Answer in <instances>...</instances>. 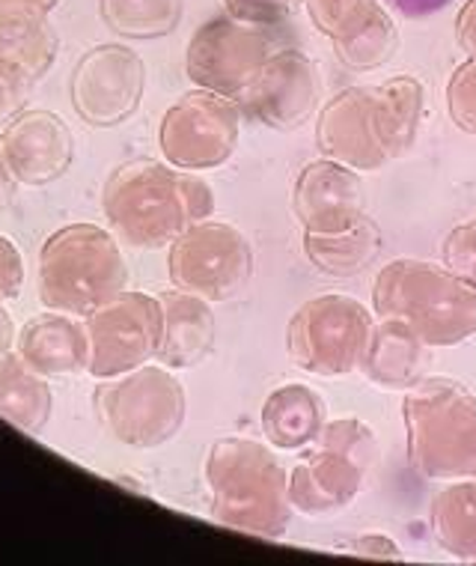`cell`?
<instances>
[{
  "label": "cell",
  "mask_w": 476,
  "mask_h": 566,
  "mask_svg": "<svg viewBox=\"0 0 476 566\" xmlns=\"http://www.w3.org/2000/svg\"><path fill=\"white\" fill-rule=\"evenodd\" d=\"M316 144L321 158L372 174L390 161L381 149L375 123H372V87H349L321 108L316 126Z\"/></svg>",
  "instance_id": "cell-17"
},
{
  "label": "cell",
  "mask_w": 476,
  "mask_h": 566,
  "mask_svg": "<svg viewBox=\"0 0 476 566\" xmlns=\"http://www.w3.org/2000/svg\"><path fill=\"white\" fill-rule=\"evenodd\" d=\"M372 313L351 295H319L292 313L286 349L295 367L334 379L360 370L372 334Z\"/></svg>",
  "instance_id": "cell-8"
},
{
  "label": "cell",
  "mask_w": 476,
  "mask_h": 566,
  "mask_svg": "<svg viewBox=\"0 0 476 566\" xmlns=\"http://www.w3.org/2000/svg\"><path fill=\"white\" fill-rule=\"evenodd\" d=\"M274 51H281L277 28L251 24L224 12L197 28L188 42L186 72L200 90L239 98Z\"/></svg>",
  "instance_id": "cell-9"
},
{
  "label": "cell",
  "mask_w": 476,
  "mask_h": 566,
  "mask_svg": "<svg viewBox=\"0 0 476 566\" xmlns=\"http://www.w3.org/2000/svg\"><path fill=\"white\" fill-rule=\"evenodd\" d=\"M21 283H24V260L15 244L0 235V304L19 298Z\"/></svg>",
  "instance_id": "cell-33"
},
{
  "label": "cell",
  "mask_w": 476,
  "mask_h": 566,
  "mask_svg": "<svg viewBox=\"0 0 476 566\" xmlns=\"http://www.w3.org/2000/svg\"><path fill=\"white\" fill-rule=\"evenodd\" d=\"M409 462L420 478L453 483L476 478V394L435 376L409 388L402 402Z\"/></svg>",
  "instance_id": "cell-4"
},
{
  "label": "cell",
  "mask_w": 476,
  "mask_h": 566,
  "mask_svg": "<svg viewBox=\"0 0 476 566\" xmlns=\"http://www.w3.org/2000/svg\"><path fill=\"white\" fill-rule=\"evenodd\" d=\"M205 483L218 525L263 539H281L289 531V474L272 448L251 439L214 441L205 459Z\"/></svg>",
  "instance_id": "cell-2"
},
{
  "label": "cell",
  "mask_w": 476,
  "mask_h": 566,
  "mask_svg": "<svg viewBox=\"0 0 476 566\" xmlns=\"http://www.w3.org/2000/svg\"><path fill=\"white\" fill-rule=\"evenodd\" d=\"M128 269L114 235L96 224H68L40 254V298L49 311L87 316L126 293Z\"/></svg>",
  "instance_id": "cell-5"
},
{
  "label": "cell",
  "mask_w": 476,
  "mask_h": 566,
  "mask_svg": "<svg viewBox=\"0 0 476 566\" xmlns=\"http://www.w3.org/2000/svg\"><path fill=\"white\" fill-rule=\"evenodd\" d=\"M304 10L319 33L340 45L358 36L384 7L379 0H304Z\"/></svg>",
  "instance_id": "cell-29"
},
{
  "label": "cell",
  "mask_w": 476,
  "mask_h": 566,
  "mask_svg": "<svg viewBox=\"0 0 476 566\" xmlns=\"http://www.w3.org/2000/svg\"><path fill=\"white\" fill-rule=\"evenodd\" d=\"M441 260L449 272L462 277L470 290H476V216L449 230L441 248Z\"/></svg>",
  "instance_id": "cell-31"
},
{
  "label": "cell",
  "mask_w": 476,
  "mask_h": 566,
  "mask_svg": "<svg viewBox=\"0 0 476 566\" xmlns=\"http://www.w3.org/2000/svg\"><path fill=\"white\" fill-rule=\"evenodd\" d=\"M328 423V406L307 385H283L265 400L263 432L277 450H302Z\"/></svg>",
  "instance_id": "cell-23"
},
{
  "label": "cell",
  "mask_w": 476,
  "mask_h": 566,
  "mask_svg": "<svg viewBox=\"0 0 476 566\" xmlns=\"http://www.w3.org/2000/svg\"><path fill=\"white\" fill-rule=\"evenodd\" d=\"M15 188H19V179L12 176L10 165H7V156H3V149H0V212L10 209L12 197H15Z\"/></svg>",
  "instance_id": "cell-38"
},
{
  "label": "cell",
  "mask_w": 476,
  "mask_h": 566,
  "mask_svg": "<svg viewBox=\"0 0 476 566\" xmlns=\"http://www.w3.org/2000/svg\"><path fill=\"white\" fill-rule=\"evenodd\" d=\"M0 149L19 186H49L66 174L75 158L72 132L51 111H21L0 132Z\"/></svg>",
  "instance_id": "cell-16"
},
{
  "label": "cell",
  "mask_w": 476,
  "mask_h": 566,
  "mask_svg": "<svg viewBox=\"0 0 476 566\" xmlns=\"http://www.w3.org/2000/svg\"><path fill=\"white\" fill-rule=\"evenodd\" d=\"M346 548H349L351 555L372 557V560H405L402 548L390 537H384V534H363V537L349 539Z\"/></svg>",
  "instance_id": "cell-35"
},
{
  "label": "cell",
  "mask_w": 476,
  "mask_h": 566,
  "mask_svg": "<svg viewBox=\"0 0 476 566\" xmlns=\"http://www.w3.org/2000/svg\"><path fill=\"white\" fill-rule=\"evenodd\" d=\"M19 355L45 379L78 376L89 370L87 325L60 311L36 316L21 328Z\"/></svg>",
  "instance_id": "cell-18"
},
{
  "label": "cell",
  "mask_w": 476,
  "mask_h": 566,
  "mask_svg": "<svg viewBox=\"0 0 476 566\" xmlns=\"http://www.w3.org/2000/svg\"><path fill=\"white\" fill-rule=\"evenodd\" d=\"M146 66L126 45H96L72 72V105L87 126L110 128L126 123L144 98Z\"/></svg>",
  "instance_id": "cell-13"
},
{
  "label": "cell",
  "mask_w": 476,
  "mask_h": 566,
  "mask_svg": "<svg viewBox=\"0 0 476 566\" xmlns=\"http://www.w3.org/2000/svg\"><path fill=\"white\" fill-rule=\"evenodd\" d=\"M242 135V108L212 90H191L167 111L158 144L167 165L179 170H212L230 161Z\"/></svg>",
  "instance_id": "cell-10"
},
{
  "label": "cell",
  "mask_w": 476,
  "mask_h": 566,
  "mask_svg": "<svg viewBox=\"0 0 476 566\" xmlns=\"http://www.w3.org/2000/svg\"><path fill=\"white\" fill-rule=\"evenodd\" d=\"M292 209L304 233H340L367 216V195L358 170L319 158L304 167L292 188Z\"/></svg>",
  "instance_id": "cell-15"
},
{
  "label": "cell",
  "mask_w": 476,
  "mask_h": 566,
  "mask_svg": "<svg viewBox=\"0 0 476 566\" xmlns=\"http://www.w3.org/2000/svg\"><path fill=\"white\" fill-rule=\"evenodd\" d=\"M60 0H0V7H7V10H28V12H42V15H49L54 7H57Z\"/></svg>",
  "instance_id": "cell-39"
},
{
  "label": "cell",
  "mask_w": 476,
  "mask_h": 566,
  "mask_svg": "<svg viewBox=\"0 0 476 566\" xmlns=\"http://www.w3.org/2000/svg\"><path fill=\"white\" fill-rule=\"evenodd\" d=\"M89 376L117 379L123 373L158 358L161 346V302L146 293H119L87 313Z\"/></svg>",
  "instance_id": "cell-12"
},
{
  "label": "cell",
  "mask_w": 476,
  "mask_h": 566,
  "mask_svg": "<svg viewBox=\"0 0 476 566\" xmlns=\"http://www.w3.org/2000/svg\"><path fill=\"white\" fill-rule=\"evenodd\" d=\"M388 3L396 12H402L405 19H423V15L444 10L449 0H388Z\"/></svg>",
  "instance_id": "cell-37"
},
{
  "label": "cell",
  "mask_w": 476,
  "mask_h": 566,
  "mask_svg": "<svg viewBox=\"0 0 476 566\" xmlns=\"http://www.w3.org/2000/svg\"><path fill=\"white\" fill-rule=\"evenodd\" d=\"M253 251L235 227L200 221L170 244V281L205 302H230L247 286Z\"/></svg>",
  "instance_id": "cell-11"
},
{
  "label": "cell",
  "mask_w": 476,
  "mask_h": 566,
  "mask_svg": "<svg viewBox=\"0 0 476 566\" xmlns=\"http://www.w3.org/2000/svg\"><path fill=\"white\" fill-rule=\"evenodd\" d=\"M447 111L467 135H476V60L467 57L447 84Z\"/></svg>",
  "instance_id": "cell-30"
},
{
  "label": "cell",
  "mask_w": 476,
  "mask_h": 566,
  "mask_svg": "<svg viewBox=\"0 0 476 566\" xmlns=\"http://www.w3.org/2000/svg\"><path fill=\"white\" fill-rule=\"evenodd\" d=\"M372 311L405 323L432 349L458 346L476 334V290L429 260H393L372 286Z\"/></svg>",
  "instance_id": "cell-3"
},
{
  "label": "cell",
  "mask_w": 476,
  "mask_h": 566,
  "mask_svg": "<svg viewBox=\"0 0 476 566\" xmlns=\"http://www.w3.org/2000/svg\"><path fill=\"white\" fill-rule=\"evenodd\" d=\"M57 33L49 15L0 7V69L21 81H40L57 60Z\"/></svg>",
  "instance_id": "cell-21"
},
{
  "label": "cell",
  "mask_w": 476,
  "mask_h": 566,
  "mask_svg": "<svg viewBox=\"0 0 476 566\" xmlns=\"http://www.w3.org/2000/svg\"><path fill=\"white\" fill-rule=\"evenodd\" d=\"M304 254L319 272L355 277L381 254V230L370 216H363L340 233H304Z\"/></svg>",
  "instance_id": "cell-24"
},
{
  "label": "cell",
  "mask_w": 476,
  "mask_h": 566,
  "mask_svg": "<svg viewBox=\"0 0 476 566\" xmlns=\"http://www.w3.org/2000/svg\"><path fill=\"white\" fill-rule=\"evenodd\" d=\"M319 69L307 54L295 49L274 51L256 72L251 87L235 98L247 117L263 126L289 132L310 119L319 105Z\"/></svg>",
  "instance_id": "cell-14"
},
{
  "label": "cell",
  "mask_w": 476,
  "mask_h": 566,
  "mask_svg": "<svg viewBox=\"0 0 476 566\" xmlns=\"http://www.w3.org/2000/svg\"><path fill=\"white\" fill-rule=\"evenodd\" d=\"M98 12L119 36L161 40L179 28L186 0H98Z\"/></svg>",
  "instance_id": "cell-27"
},
{
  "label": "cell",
  "mask_w": 476,
  "mask_h": 566,
  "mask_svg": "<svg viewBox=\"0 0 476 566\" xmlns=\"http://www.w3.org/2000/svg\"><path fill=\"white\" fill-rule=\"evenodd\" d=\"M379 457V439L370 423L358 418L328 420L310 453L292 469V510L310 518L346 510L363 492Z\"/></svg>",
  "instance_id": "cell-6"
},
{
  "label": "cell",
  "mask_w": 476,
  "mask_h": 566,
  "mask_svg": "<svg viewBox=\"0 0 476 566\" xmlns=\"http://www.w3.org/2000/svg\"><path fill=\"white\" fill-rule=\"evenodd\" d=\"M429 361L432 346L426 340L399 319H381L372 325L360 370L384 391H409L423 379Z\"/></svg>",
  "instance_id": "cell-19"
},
{
  "label": "cell",
  "mask_w": 476,
  "mask_h": 566,
  "mask_svg": "<svg viewBox=\"0 0 476 566\" xmlns=\"http://www.w3.org/2000/svg\"><path fill=\"white\" fill-rule=\"evenodd\" d=\"M456 40L467 57L476 60V0H467L465 7L458 10Z\"/></svg>",
  "instance_id": "cell-36"
},
{
  "label": "cell",
  "mask_w": 476,
  "mask_h": 566,
  "mask_svg": "<svg viewBox=\"0 0 476 566\" xmlns=\"http://www.w3.org/2000/svg\"><path fill=\"white\" fill-rule=\"evenodd\" d=\"M158 302L165 316L158 361L170 370H186L203 361L214 346L212 302L186 290L158 295Z\"/></svg>",
  "instance_id": "cell-20"
},
{
  "label": "cell",
  "mask_w": 476,
  "mask_h": 566,
  "mask_svg": "<svg viewBox=\"0 0 476 566\" xmlns=\"http://www.w3.org/2000/svg\"><path fill=\"white\" fill-rule=\"evenodd\" d=\"M12 343H15V328H12V316L3 311V304H0V358L3 355H10Z\"/></svg>",
  "instance_id": "cell-40"
},
{
  "label": "cell",
  "mask_w": 476,
  "mask_h": 566,
  "mask_svg": "<svg viewBox=\"0 0 476 566\" xmlns=\"http://www.w3.org/2000/svg\"><path fill=\"white\" fill-rule=\"evenodd\" d=\"M102 206L123 242L156 251L173 244L188 227L212 218L214 195L200 176L140 158L110 174Z\"/></svg>",
  "instance_id": "cell-1"
},
{
  "label": "cell",
  "mask_w": 476,
  "mask_h": 566,
  "mask_svg": "<svg viewBox=\"0 0 476 566\" xmlns=\"http://www.w3.org/2000/svg\"><path fill=\"white\" fill-rule=\"evenodd\" d=\"M429 525L444 552L476 564V478L453 480L432 499Z\"/></svg>",
  "instance_id": "cell-26"
},
{
  "label": "cell",
  "mask_w": 476,
  "mask_h": 566,
  "mask_svg": "<svg viewBox=\"0 0 476 566\" xmlns=\"http://www.w3.org/2000/svg\"><path fill=\"white\" fill-rule=\"evenodd\" d=\"M423 108H426V93L423 84L411 75H396L372 87V123L390 161L402 158L414 147L423 123Z\"/></svg>",
  "instance_id": "cell-22"
},
{
  "label": "cell",
  "mask_w": 476,
  "mask_h": 566,
  "mask_svg": "<svg viewBox=\"0 0 476 566\" xmlns=\"http://www.w3.org/2000/svg\"><path fill=\"white\" fill-rule=\"evenodd\" d=\"M30 84L21 81L19 75H12L7 69H0V132L10 126L12 119L19 117L24 108V98H28Z\"/></svg>",
  "instance_id": "cell-34"
},
{
  "label": "cell",
  "mask_w": 476,
  "mask_h": 566,
  "mask_svg": "<svg viewBox=\"0 0 476 566\" xmlns=\"http://www.w3.org/2000/svg\"><path fill=\"white\" fill-rule=\"evenodd\" d=\"M302 3L304 0H224L230 15L251 21V24H265V28H281Z\"/></svg>",
  "instance_id": "cell-32"
},
{
  "label": "cell",
  "mask_w": 476,
  "mask_h": 566,
  "mask_svg": "<svg viewBox=\"0 0 476 566\" xmlns=\"http://www.w3.org/2000/svg\"><path fill=\"white\" fill-rule=\"evenodd\" d=\"M186 388L165 367H137L96 391V415L119 444L161 448L186 423Z\"/></svg>",
  "instance_id": "cell-7"
},
{
  "label": "cell",
  "mask_w": 476,
  "mask_h": 566,
  "mask_svg": "<svg viewBox=\"0 0 476 566\" xmlns=\"http://www.w3.org/2000/svg\"><path fill=\"white\" fill-rule=\"evenodd\" d=\"M399 49V30L390 19L388 10H381L375 19L360 30L358 36H351L349 42L334 45L337 57L342 66L355 69V72H372V69L384 66Z\"/></svg>",
  "instance_id": "cell-28"
},
{
  "label": "cell",
  "mask_w": 476,
  "mask_h": 566,
  "mask_svg": "<svg viewBox=\"0 0 476 566\" xmlns=\"http://www.w3.org/2000/svg\"><path fill=\"white\" fill-rule=\"evenodd\" d=\"M49 381L19 352L0 358V418L21 432H40L51 418Z\"/></svg>",
  "instance_id": "cell-25"
}]
</instances>
